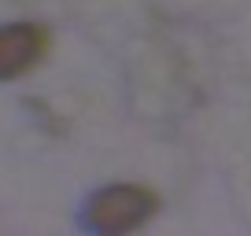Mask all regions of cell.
I'll return each mask as SVG.
<instances>
[{"label": "cell", "instance_id": "6da1fadb", "mask_svg": "<svg viewBox=\"0 0 251 236\" xmlns=\"http://www.w3.org/2000/svg\"><path fill=\"white\" fill-rule=\"evenodd\" d=\"M155 211V196L148 189H137V185H115V189H103L89 199V214L85 221L96 229V233H107V236H118V233H129L137 229L141 221L151 218Z\"/></svg>", "mask_w": 251, "mask_h": 236}, {"label": "cell", "instance_id": "7a4b0ae2", "mask_svg": "<svg viewBox=\"0 0 251 236\" xmlns=\"http://www.w3.org/2000/svg\"><path fill=\"white\" fill-rule=\"evenodd\" d=\"M48 48V33L37 23H11L0 26V81H11L41 63Z\"/></svg>", "mask_w": 251, "mask_h": 236}]
</instances>
